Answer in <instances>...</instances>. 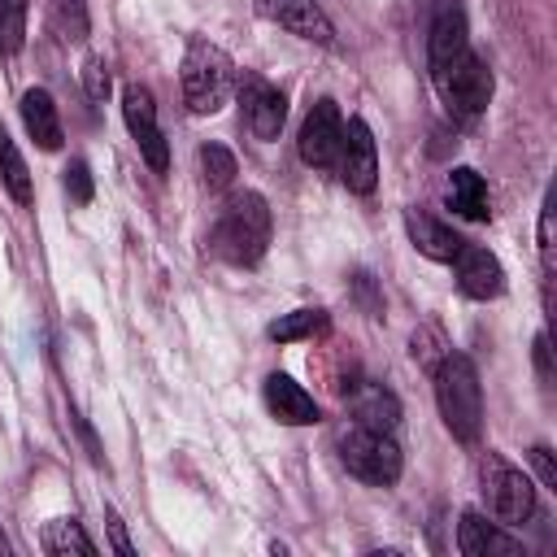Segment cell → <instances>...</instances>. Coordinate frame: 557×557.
<instances>
[{
  "mask_svg": "<svg viewBox=\"0 0 557 557\" xmlns=\"http://www.w3.org/2000/svg\"><path fill=\"white\" fill-rule=\"evenodd\" d=\"M339 461L348 466V474H357L370 487H392L405 470L400 444L392 440V431H370V426H348L339 435Z\"/></svg>",
  "mask_w": 557,
  "mask_h": 557,
  "instance_id": "cell-4",
  "label": "cell"
},
{
  "mask_svg": "<svg viewBox=\"0 0 557 557\" xmlns=\"http://www.w3.org/2000/svg\"><path fill=\"white\" fill-rule=\"evenodd\" d=\"M261 13H265L270 22H278L283 30L309 39V44L335 48V26H331V17L322 13L318 0H261Z\"/></svg>",
  "mask_w": 557,
  "mask_h": 557,
  "instance_id": "cell-13",
  "label": "cell"
},
{
  "mask_svg": "<svg viewBox=\"0 0 557 557\" xmlns=\"http://www.w3.org/2000/svg\"><path fill=\"white\" fill-rule=\"evenodd\" d=\"M457 548L466 557H522V540L500 531V522H487L483 513H461L457 522Z\"/></svg>",
  "mask_w": 557,
  "mask_h": 557,
  "instance_id": "cell-15",
  "label": "cell"
},
{
  "mask_svg": "<svg viewBox=\"0 0 557 557\" xmlns=\"http://www.w3.org/2000/svg\"><path fill=\"white\" fill-rule=\"evenodd\" d=\"M339 135H344V117L335 100H318L300 126V161L313 170H331L339 157Z\"/></svg>",
  "mask_w": 557,
  "mask_h": 557,
  "instance_id": "cell-10",
  "label": "cell"
},
{
  "mask_svg": "<svg viewBox=\"0 0 557 557\" xmlns=\"http://www.w3.org/2000/svg\"><path fill=\"white\" fill-rule=\"evenodd\" d=\"M104 522H109V535H113V548H117L122 557H135V544L126 540V531H122V522H117V513H113V509H104Z\"/></svg>",
  "mask_w": 557,
  "mask_h": 557,
  "instance_id": "cell-29",
  "label": "cell"
},
{
  "mask_svg": "<svg viewBox=\"0 0 557 557\" xmlns=\"http://www.w3.org/2000/svg\"><path fill=\"white\" fill-rule=\"evenodd\" d=\"M22 122H26V135H30L44 152H57V148H61V139H65L61 113H57V104H52V96H48L44 87L22 91Z\"/></svg>",
  "mask_w": 557,
  "mask_h": 557,
  "instance_id": "cell-19",
  "label": "cell"
},
{
  "mask_svg": "<svg viewBox=\"0 0 557 557\" xmlns=\"http://www.w3.org/2000/svg\"><path fill=\"white\" fill-rule=\"evenodd\" d=\"M83 87H87V100H96V104L109 100V70H104L100 57H87V65H83Z\"/></svg>",
  "mask_w": 557,
  "mask_h": 557,
  "instance_id": "cell-27",
  "label": "cell"
},
{
  "mask_svg": "<svg viewBox=\"0 0 557 557\" xmlns=\"http://www.w3.org/2000/svg\"><path fill=\"white\" fill-rule=\"evenodd\" d=\"M335 165H339V178H344L348 191H357V196L374 191V183H379V148H374V135H370V126L361 117H348V126L339 135Z\"/></svg>",
  "mask_w": 557,
  "mask_h": 557,
  "instance_id": "cell-8",
  "label": "cell"
},
{
  "mask_svg": "<svg viewBox=\"0 0 557 557\" xmlns=\"http://www.w3.org/2000/svg\"><path fill=\"white\" fill-rule=\"evenodd\" d=\"M122 117H126L131 139L139 144V157L152 165V174H165V170H170V144H165V135H161L152 91L139 87V83H131V87L122 91Z\"/></svg>",
  "mask_w": 557,
  "mask_h": 557,
  "instance_id": "cell-7",
  "label": "cell"
},
{
  "mask_svg": "<svg viewBox=\"0 0 557 557\" xmlns=\"http://www.w3.org/2000/svg\"><path fill=\"white\" fill-rule=\"evenodd\" d=\"M405 231H409L413 248H418L422 257H431V261H453L457 248L466 244L448 222H440V218L426 213V209H405Z\"/></svg>",
  "mask_w": 557,
  "mask_h": 557,
  "instance_id": "cell-16",
  "label": "cell"
},
{
  "mask_svg": "<svg viewBox=\"0 0 557 557\" xmlns=\"http://www.w3.org/2000/svg\"><path fill=\"white\" fill-rule=\"evenodd\" d=\"M239 104H244L248 131H252L261 144L278 139V131H283V122H287V96H283L274 83H265L261 74H244V78H239Z\"/></svg>",
  "mask_w": 557,
  "mask_h": 557,
  "instance_id": "cell-9",
  "label": "cell"
},
{
  "mask_svg": "<svg viewBox=\"0 0 557 557\" xmlns=\"http://www.w3.org/2000/svg\"><path fill=\"white\" fill-rule=\"evenodd\" d=\"M348 413L357 426H370V431H396L400 422V400L383 387V383H357L348 392Z\"/></svg>",
  "mask_w": 557,
  "mask_h": 557,
  "instance_id": "cell-18",
  "label": "cell"
},
{
  "mask_svg": "<svg viewBox=\"0 0 557 557\" xmlns=\"http://www.w3.org/2000/svg\"><path fill=\"white\" fill-rule=\"evenodd\" d=\"M231 87H235V65H231V57H226L222 48L196 39V44L187 48V57H183V100H187V109L200 113V117H205V113H218V109L226 104Z\"/></svg>",
  "mask_w": 557,
  "mask_h": 557,
  "instance_id": "cell-3",
  "label": "cell"
},
{
  "mask_svg": "<svg viewBox=\"0 0 557 557\" xmlns=\"http://www.w3.org/2000/svg\"><path fill=\"white\" fill-rule=\"evenodd\" d=\"M435 87H440V96H444V104L448 109H457V113H466V117H474V113H483L487 109V100H492V70L466 48L440 78H435Z\"/></svg>",
  "mask_w": 557,
  "mask_h": 557,
  "instance_id": "cell-6",
  "label": "cell"
},
{
  "mask_svg": "<svg viewBox=\"0 0 557 557\" xmlns=\"http://www.w3.org/2000/svg\"><path fill=\"white\" fill-rule=\"evenodd\" d=\"M0 183L9 187V196H13L17 205H30V200H35V191H30V170H26L17 144L9 139L4 126H0Z\"/></svg>",
  "mask_w": 557,
  "mask_h": 557,
  "instance_id": "cell-20",
  "label": "cell"
},
{
  "mask_svg": "<svg viewBox=\"0 0 557 557\" xmlns=\"http://www.w3.org/2000/svg\"><path fill=\"white\" fill-rule=\"evenodd\" d=\"M535 361H540V374L548 379V335H540V339H535Z\"/></svg>",
  "mask_w": 557,
  "mask_h": 557,
  "instance_id": "cell-31",
  "label": "cell"
},
{
  "mask_svg": "<svg viewBox=\"0 0 557 557\" xmlns=\"http://www.w3.org/2000/svg\"><path fill=\"white\" fill-rule=\"evenodd\" d=\"M265 244H270V205H265V196H257V191L235 196V200L218 213V222H213V231H209L213 257H222V261H231V265H257V261L265 257Z\"/></svg>",
  "mask_w": 557,
  "mask_h": 557,
  "instance_id": "cell-2",
  "label": "cell"
},
{
  "mask_svg": "<svg viewBox=\"0 0 557 557\" xmlns=\"http://www.w3.org/2000/svg\"><path fill=\"white\" fill-rule=\"evenodd\" d=\"M44 548H48V553H83V557L96 553V544L83 535V527H78L74 518H57V522H48V531H44Z\"/></svg>",
  "mask_w": 557,
  "mask_h": 557,
  "instance_id": "cell-23",
  "label": "cell"
},
{
  "mask_svg": "<svg viewBox=\"0 0 557 557\" xmlns=\"http://www.w3.org/2000/svg\"><path fill=\"white\" fill-rule=\"evenodd\" d=\"M65 196H70L74 205H87V200H91V170H87L83 157H74V161L65 165Z\"/></svg>",
  "mask_w": 557,
  "mask_h": 557,
  "instance_id": "cell-26",
  "label": "cell"
},
{
  "mask_svg": "<svg viewBox=\"0 0 557 557\" xmlns=\"http://www.w3.org/2000/svg\"><path fill=\"white\" fill-rule=\"evenodd\" d=\"M435 405H440L444 426L461 444H474L483 435V383H479V370L466 352L448 348L440 357V366H435Z\"/></svg>",
  "mask_w": 557,
  "mask_h": 557,
  "instance_id": "cell-1",
  "label": "cell"
},
{
  "mask_svg": "<svg viewBox=\"0 0 557 557\" xmlns=\"http://www.w3.org/2000/svg\"><path fill=\"white\" fill-rule=\"evenodd\" d=\"M26 44V0H0V52L13 57Z\"/></svg>",
  "mask_w": 557,
  "mask_h": 557,
  "instance_id": "cell-25",
  "label": "cell"
},
{
  "mask_svg": "<svg viewBox=\"0 0 557 557\" xmlns=\"http://www.w3.org/2000/svg\"><path fill=\"white\" fill-rule=\"evenodd\" d=\"M200 174L209 187H231L239 165H235V152L222 148V144H200Z\"/></svg>",
  "mask_w": 557,
  "mask_h": 557,
  "instance_id": "cell-24",
  "label": "cell"
},
{
  "mask_svg": "<svg viewBox=\"0 0 557 557\" xmlns=\"http://www.w3.org/2000/svg\"><path fill=\"white\" fill-rule=\"evenodd\" d=\"M444 200L453 213H461L466 222H487L492 218V196H487V183L479 170L470 165H457L448 170V183H444Z\"/></svg>",
  "mask_w": 557,
  "mask_h": 557,
  "instance_id": "cell-17",
  "label": "cell"
},
{
  "mask_svg": "<svg viewBox=\"0 0 557 557\" xmlns=\"http://www.w3.org/2000/svg\"><path fill=\"white\" fill-rule=\"evenodd\" d=\"M461 52H466V9L457 0H440L435 4V17H431V35H426L431 78H440Z\"/></svg>",
  "mask_w": 557,
  "mask_h": 557,
  "instance_id": "cell-11",
  "label": "cell"
},
{
  "mask_svg": "<svg viewBox=\"0 0 557 557\" xmlns=\"http://www.w3.org/2000/svg\"><path fill=\"white\" fill-rule=\"evenodd\" d=\"M48 26L61 44H83L91 35V17H87V4L83 0H52V13H48Z\"/></svg>",
  "mask_w": 557,
  "mask_h": 557,
  "instance_id": "cell-21",
  "label": "cell"
},
{
  "mask_svg": "<svg viewBox=\"0 0 557 557\" xmlns=\"http://www.w3.org/2000/svg\"><path fill=\"white\" fill-rule=\"evenodd\" d=\"M531 466H535V474H540L544 487H557V461H553V448L548 444H535L531 448Z\"/></svg>",
  "mask_w": 557,
  "mask_h": 557,
  "instance_id": "cell-28",
  "label": "cell"
},
{
  "mask_svg": "<svg viewBox=\"0 0 557 557\" xmlns=\"http://www.w3.org/2000/svg\"><path fill=\"white\" fill-rule=\"evenodd\" d=\"M357 296L366 300V309H370V313H379V309H383V305L374 300V292H370V274H357Z\"/></svg>",
  "mask_w": 557,
  "mask_h": 557,
  "instance_id": "cell-30",
  "label": "cell"
},
{
  "mask_svg": "<svg viewBox=\"0 0 557 557\" xmlns=\"http://www.w3.org/2000/svg\"><path fill=\"white\" fill-rule=\"evenodd\" d=\"M326 331V313L322 309H296V313H283L278 322H270V339L274 344H296V339H313Z\"/></svg>",
  "mask_w": 557,
  "mask_h": 557,
  "instance_id": "cell-22",
  "label": "cell"
},
{
  "mask_svg": "<svg viewBox=\"0 0 557 557\" xmlns=\"http://www.w3.org/2000/svg\"><path fill=\"white\" fill-rule=\"evenodd\" d=\"M448 265L457 270V287H461L470 300H492V296L505 292V270H500V261H496L483 244H470V239H466Z\"/></svg>",
  "mask_w": 557,
  "mask_h": 557,
  "instance_id": "cell-12",
  "label": "cell"
},
{
  "mask_svg": "<svg viewBox=\"0 0 557 557\" xmlns=\"http://www.w3.org/2000/svg\"><path fill=\"white\" fill-rule=\"evenodd\" d=\"M479 474H483V505L500 527H522L535 513V483L500 453H487Z\"/></svg>",
  "mask_w": 557,
  "mask_h": 557,
  "instance_id": "cell-5",
  "label": "cell"
},
{
  "mask_svg": "<svg viewBox=\"0 0 557 557\" xmlns=\"http://www.w3.org/2000/svg\"><path fill=\"white\" fill-rule=\"evenodd\" d=\"M261 396H265V409H270L283 426H309V422L322 418V413H318V400H313L292 374H270V379L261 383Z\"/></svg>",
  "mask_w": 557,
  "mask_h": 557,
  "instance_id": "cell-14",
  "label": "cell"
}]
</instances>
